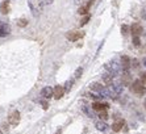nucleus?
Wrapping results in <instances>:
<instances>
[{"instance_id": "nucleus-1", "label": "nucleus", "mask_w": 146, "mask_h": 134, "mask_svg": "<svg viewBox=\"0 0 146 134\" xmlns=\"http://www.w3.org/2000/svg\"><path fill=\"white\" fill-rule=\"evenodd\" d=\"M28 7L34 17H38L44 9V0H28Z\"/></svg>"}, {"instance_id": "nucleus-2", "label": "nucleus", "mask_w": 146, "mask_h": 134, "mask_svg": "<svg viewBox=\"0 0 146 134\" xmlns=\"http://www.w3.org/2000/svg\"><path fill=\"white\" fill-rule=\"evenodd\" d=\"M90 88H91L94 92H96L98 95H100L102 97H111V92H109L108 87L102 86L100 83H92L91 86H90Z\"/></svg>"}, {"instance_id": "nucleus-3", "label": "nucleus", "mask_w": 146, "mask_h": 134, "mask_svg": "<svg viewBox=\"0 0 146 134\" xmlns=\"http://www.w3.org/2000/svg\"><path fill=\"white\" fill-rule=\"evenodd\" d=\"M106 68H107V71H108L109 74H112L113 76H116V75H120V74L122 72L121 63L116 62V60H112V62L107 63V64H106Z\"/></svg>"}, {"instance_id": "nucleus-4", "label": "nucleus", "mask_w": 146, "mask_h": 134, "mask_svg": "<svg viewBox=\"0 0 146 134\" xmlns=\"http://www.w3.org/2000/svg\"><path fill=\"white\" fill-rule=\"evenodd\" d=\"M132 91L134 92L136 95H138V96H142V95L146 94V87L145 84L142 83V80L141 79H138V80H134L132 83Z\"/></svg>"}, {"instance_id": "nucleus-5", "label": "nucleus", "mask_w": 146, "mask_h": 134, "mask_svg": "<svg viewBox=\"0 0 146 134\" xmlns=\"http://www.w3.org/2000/svg\"><path fill=\"white\" fill-rule=\"evenodd\" d=\"M108 90H109V92H111V97L116 99L119 95L122 94L124 86H122V83H113V84H111V86H108Z\"/></svg>"}, {"instance_id": "nucleus-6", "label": "nucleus", "mask_w": 146, "mask_h": 134, "mask_svg": "<svg viewBox=\"0 0 146 134\" xmlns=\"http://www.w3.org/2000/svg\"><path fill=\"white\" fill-rule=\"evenodd\" d=\"M84 37V32L83 30H70L66 33V38L71 42H75V41H79L80 38Z\"/></svg>"}, {"instance_id": "nucleus-7", "label": "nucleus", "mask_w": 146, "mask_h": 134, "mask_svg": "<svg viewBox=\"0 0 146 134\" xmlns=\"http://www.w3.org/2000/svg\"><path fill=\"white\" fill-rule=\"evenodd\" d=\"M8 121H9V124L12 125V126H17V125L20 124V112H19V111H13L12 113L9 114Z\"/></svg>"}, {"instance_id": "nucleus-8", "label": "nucleus", "mask_w": 146, "mask_h": 134, "mask_svg": "<svg viewBox=\"0 0 146 134\" xmlns=\"http://www.w3.org/2000/svg\"><path fill=\"white\" fill-rule=\"evenodd\" d=\"M11 34V27L7 23L0 21V37H7Z\"/></svg>"}, {"instance_id": "nucleus-9", "label": "nucleus", "mask_w": 146, "mask_h": 134, "mask_svg": "<svg viewBox=\"0 0 146 134\" xmlns=\"http://www.w3.org/2000/svg\"><path fill=\"white\" fill-rule=\"evenodd\" d=\"M120 63H121V67H122V72H128V70H129L130 66H132V60L126 57V55H122Z\"/></svg>"}, {"instance_id": "nucleus-10", "label": "nucleus", "mask_w": 146, "mask_h": 134, "mask_svg": "<svg viewBox=\"0 0 146 134\" xmlns=\"http://www.w3.org/2000/svg\"><path fill=\"white\" fill-rule=\"evenodd\" d=\"M109 108L108 104H106V103H100V101H95L94 104H92V109L96 112H104L107 111Z\"/></svg>"}, {"instance_id": "nucleus-11", "label": "nucleus", "mask_w": 146, "mask_h": 134, "mask_svg": "<svg viewBox=\"0 0 146 134\" xmlns=\"http://www.w3.org/2000/svg\"><path fill=\"white\" fill-rule=\"evenodd\" d=\"M130 32H132V34H133V37L134 36H137V37H139L141 34H142V32H143V29H142V27L139 25V24H133L132 27H130Z\"/></svg>"}, {"instance_id": "nucleus-12", "label": "nucleus", "mask_w": 146, "mask_h": 134, "mask_svg": "<svg viewBox=\"0 0 146 134\" xmlns=\"http://www.w3.org/2000/svg\"><path fill=\"white\" fill-rule=\"evenodd\" d=\"M41 96L44 99H50L51 96H54V88L51 87H45L41 90Z\"/></svg>"}, {"instance_id": "nucleus-13", "label": "nucleus", "mask_w": 146, "mask_h": 134, "mask_svg": "<svg viewBox=\"0 0 146 134\" xmlns=\"http://www.w3.org/2000/svg\"><path fill=\"white\" fill-rule=\"evenodd\" d=\"M65 87L63 86H55L54 87V97L57 99V100H59L63 95H65Z\"/></svg>"}, {"instance_id": "nucleus-14", "label": "nucleus", "mask_w": 146, "mask_h": 134, "mask_svg": "<svg viewBox=\"0 0 146 134\" xmlns=\"http://www.w3.org/2000/svg\"><path fill=\"white\" fill-rule=\"evenodd\" d=\"M125 125V121L122 120V118H120V120H117V121H115L112 124V130L113 131H120L122 129V126Z\"/></svg>"}, {"instance_id": "nucleus-15", "label": "nucleus", "mask_w": 146, "mask_h": 134, "mask_svg": "<svg viewBox=\"0 0 146 134\" xmlns=\"http://www.w3.org/2000/svg\"><path fill=\"white\" fill-rule=\"evenodd\" d=\"M9 1L8 0H4L3 3L0 4V13H3V15H8L9 13Z\"/></svg>"}, {"instance_id": "nucleus-16", "label": "nucleus", "mask_w": 146, "mask_h": 134, "mask_svg": "<svg viewBox=\"0 0 146 134\" xmlns=\"http://www.w3.org/2000/svg\"><path fill=\"white\" fill-rule=\"evenodd\" d=\"M102 79H103V82H104L107 86H111V84H113V75L109 74V72L103 74L102 75Z\"/></svg>"}, {"instance_id": "nucleus-17", "label": "nucleus", "mask_w": 146, "mask_h": 134, "mask_svg": "<svg viewBox=\"0 0 146 134\" xmlns=\"http://www.w3.org/2000/svg\"><path fill=\"white\" fill-rule=\"evenodd\" d=\"M92 1H94V0H90V1L86 4V5H83V7L79 8V9H78V13L79 15H87V13H88L90 8H91V5H92Z\"/></svg>"}, {"instance_id": "nucleus-18", "label": "nucleus", "mask_w": 146, "mask_h": 134, "mask_svg": "<svg viewBox=\"0 0 146 134\" xmlns=\"http://www.w3.org/2000/svg\"><path fill=\"white\" fill-rule=\"evenodd\" d=\"M95 127L96 129H98L99 131H106L107 129H108V125H107V122L106 121H98V122H96L95 124Z\"/></svg>"}, {"instance_id": "nucleus-19", "label": "nucleus", "mask_w": 146, "mask_h": 134, "mask_svg": "<svg viewBox=\"0 0 146 134\" xmlns=\"http://www.w3.org/2000/svg\"><path fill=\"white\" fill-rule=\"evenodd\" d=\"M82 111L84 112L87 116H88L90 118H94L95 117V114H94V111L91 109V107H88V105H86V104H83V107H82Z\"/></svg>"}, {"instance_id": "nucleus-20", "label": "nucleus", "mask_w": 146, "mask_h": 134, "mask_svg": "<svg viewBox=\"0 0 146 134\" xmlns=\"http://www.w3.org/2000/svg\"><path fill=\"white\" fill-rule=\"evenodd\" d=\"M17 25L21 28H25L28 25V21L25 20V19H20V20H17Z\"/></svg>"}, {"instance_id": "nucleus-21", "label": "nucleus", "mask_w": 146, "mask_h": 134, "mask_svg": "<svg viewBox=\"0 0 146 134\" xmlns=\"http://www.w3.org/2000/svg\"><path fill=\"white\" fill-rule=\"evenodd\" d=\"M99 117H100V120H107L108 118V113H107V111H104V112H99Z\"/></svg>"}, {"instance_id": "nucleus-22", "label": "nucleus", "mask_w": 146, "mask_h": 134, "mask_svg": "<svg viewBox=\"0 0 146 134\" xmlns=\"http://www.w3.org/2000/svg\"><path fill=\"white\" fill-rule=\"evenodd\" d=\"M133 45H134L136 47H138L139 45H141V40H139V37H137V36L133 37Z\"/></svg>"}, {"instance_id": "nucleus-23", "label": "nucleus", "mask_w": 146, "mask_h": 134, "mask_svg": "<svg viewBox=\"0 0 146 134\" xmlns=\"http://www.w3.org/2000/svg\"><path fill=\"white\" fill-rule=\"evenodd\" d=\"M72 83H74V80H68V82H66V84H65V91H70V90H71Z\"/></svg>"}, {"instance_id": "nucleus-24", "label": "nucleus", "mask_w": 146, "mask_h": 134, "mask_svg": "<svg viewBox=\"0 0 146 134\" xmlns=\"http://www.w3.org/2000/svg\"><path fill=\"white\" fill-rule=\"evenodd\" d=\"M128 32H129V28H128V25H122V27H121L122 36H126V34H128Z\"/></svg>"}, {"instance_id": "nucleus-25", "label": "nucleus", "mask_w": 146, "mask_h": 134, "mask_svg": "<svg viewBox=\"0 0 146 134\" xmlns=\"http://www.w3.org/2000/svg\"><path fill=\"white\" fill-rule=\"evenodd\" d=\"M82 72H83V68H82V67H79L78 70L75 71V79H78V78H80V76H82Z\"/></svg>"}, {"instance_id": "nucleus-26", "label": "nucleus", "mask_w": 146, "mask_h": 134, "mask_svg": "<svg viewBox=\"0 0 146 134\" xmlns=\"http://www.w3.org/2000/svg\"><path fill=\"white\" fill-rule=\"evenodd\" d=\"M90 19H91V17H90L88 15H87V16H86L84 19H83V20L80 21V27H83V25H86V24H87V23H88V21H90Z\"/></svg>"}, {"instance_id": "nucleus-27", "label": "nucleus", "mask_w": 146, "mask_h": 134, "mask_svg": "<svg viewBox=\"0 0 146 134\" xmlns=\"http://www.w3.org/2000/svg\"><path fill=\"white\" fill-rule=\"evenodd\" d=\"M40 103H41V105H42V108H44V109H48V108H49V103H48V101L41 100Z\"/></svg>"}, {"instance_id": "nucleus-28", "label": "nucleus", "mask_w": 146, "mask_h": 134, "mask_svg": "<svg viewBox=\"0 0 146 134\" xmlns=\"http://www.w3.org/2000/svg\"><path fill=\"white\" fill-rule=\"evenodd\" d=\"M132 66L134 67V68H138V66H139V64H138V60H137V59H133L132 60Z\"/></svg>"}, {"instance_id": "nucleus-29", "label": "nucleus", "mask_w": 146, "mask_h": 134, "mask_svg": "<svg viewBox=\"0 0 146 134\" xmlns=\"http://www.w3.org/2000/svg\"><path fill=\"white\" fill-rule=\"evenodd\" d=\"M141 80H142L143 84H146V72H143V74L141 75Z\"/></svg>"}, {"instance_id": "nucleus-30", "label": "nucleus", "mask_w": 146, "mask_h": 134, "mask_svg": "<svg viewBox=\"0 0 146 134\" xmlns=\"http://www.w3.org/2000/svg\"><path fill=\"white\" fill-rule=\"evenodd\" d=\"M53 1H54V0H45V3H46V4H51Z\"/></svg>"}, {"instance_id": "nucleus-31", "label": "nucleus", "mask_w": 146, "mask_h": 134, "mask_svg": "<svg viewBox=\"0 0 146 134\" xmlns=\"http://www.w3.org/2000/svg\"><path fill=\"white\" fill-rule=\"evenodd\" d=\"M142 63H143V66H146V57L143 58V60H142Z\"/></svg>"}, {"instance_id": "nucleus-32", "label": "nucleus", "mask_w": 146, "mask_h": 134, "mask_svg": "<svg viewBox=\"0 0 146 134\" xmlns=\"http://www.w3.org/2000/svg\"><path fill=\"white\" fill-rule=\"evenodd\" d=\"M145 108H146V99H145Z\"/></svg>"}, {"instance_id": "nucleus-33", "label": "nucleus", "mask_w": 146, "mask_h": 134, "mask_svg": "<svg viewBox=\"0 0 146 134\" xmlns=\"http://www.w3.org/2000/svg\"><path fill=\"white\" fill-rule=\"evenodd\" d=\"M55 134H61V133H55Z\"/></svg>"}, {"instance_id": "nucleus-34", "label": "nucleus", "mask_w": 146, "mask_h": 134, "mask_svg": "<svg viewBox=\"0 0 146 134\" xmlns=\"http://www.w3.org/2000/svg\"><path fill=\"white\" fill-rule=\"evenodd\" d=\"M0 134H1V131H0Z\"/></svg>"}]
</instances>
